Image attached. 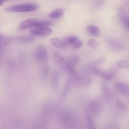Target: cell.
Wrapping results in <instances>:
<instances>
[{
    "label": "cell",
    "instance_id": "1",
    "mask_svg": "<svg viewBox=\"0 0 129 129\" xmlns=\"http://www.w3.org/2000/svg\"><path fill=\"white\" fill-rule=\"evenodd\" d=\"M51 23L47 21L40 20L37 19L30 18L27 19L21 22L18 26V29L19 31H22L30 28H34L37 27L50 26Z\"/></svg>",
    "mask_w": 129,
    "mask_h": 129
},
{
    "label": "cell",
    "instance_id": "2",
    "mask_svg": "<svg viewBox=\"0 0 129 129\" xmlns=\"http://www.w3.org/2000/svg\"><path fill=\"white\" fill-rule=\"evenodd\" d=\"M37 5L32 4L15 5L8 7L7 11L9 12H28L35 11Z\"/></svg>",
    "mask_w": 129,
    "mask_h": 129
},
{
    "label": "cell",
    "instance_id": "3",
    "mask_svg": "<svg viewBox=\"0 0 129 129\" xmlns=\"http://www.w3.org/2000/svg\"><path fill=\"white\" fill-rule=\"evenodd\" d=\"M34 57L39 62H45L47 58V49L43 46H38L34 52Z\"/></svg>",
    "mask_w": 129,
    "mask_h": 129
},
{
    "label": "cell",
    "instance_id": "4",
    "mask_svg": "<svg viewBox=\"0 0 129 129\" xmlns=\"http://www.w3.org/2000/svg\"><path fill=\"white\" fill-rule=\"evenodd\" d=\"M32 36H47L52 34V30L48 27L41 26L32 28L30 30Z\"/></svg>",
    "mask_w": 129,
    "mask_h": 129
},
{
    "label": "cell",
    "instance_id": "5",
    "mask_svg": "<svg viewBox=\"0 0 129 129\" xmlns=\"http://www.w3.org/2000/svg\"><path fill=\"white\" fill-rule=\"evenodd\" d=\"M68 46H71L74 49H78L82 46V41L75 36H69L64 39Z\"/></svg>",
    "mask_w": 129,
    "mask_h": 129
},
{
    "label": "cell",
    "instance_id": "6",
    "mask_svg": "<svg viewBox=\"0 0 129 129\" xmlns=\"http://www.w3.org/2000/svg\"><path fill=\"white\" fill-rule=\"evenodd\" d=\"M114 87L116 91L123 96H129V85L123 82H118L114 84Z\"/></svg>",
    "mask_w": 129,
    "mask_h": 129
},
{
    "label": "cell",
    "instance_id": "7",
    "mask_svg": "<svg viewBox=\"0 0 129 129\" xmlns=\"http://www.w3.org/2000/svg\"><path fill=\"white\" fill-rule=\"evenodd\" d=\"M50 42L53 46L58 48L62 49L68 47L64 39L60 40L58 38H52L50 39Z\"/></svg>",
    "mask_w": 129,
    "mask_h": 129
},
{
    "label": "cell",
    "instance_id": "8",
    "mask_svg": "<svg viewBox=\"0 0 129 129\" xmlns=\"http://www.w3.org/2000/svg\"><path fill=\"white\" fill-rule=\"evenodd\" d=\"M64 12V9L63 8L56 9L52 11L49 14V17L52 19L59 18L60 17H61L63 15Z\"/></svg>",
    "mask_w": 129,
    "mask_h": 129
},
{
    "label": "cell",
    "instance_id": "9",
    "mask_svg": "<svg viewBox=\"0 0 129 129\" xmlns=\"http://www.w3.org/2000/svg\"><path fill=\"white\" fill-rule=\"evenodd\" d=\"M87 31L90 35L93 36H99L100 34V29L95 26H88Z\"/></svg>",
    "mask_w": 129,
    "mask_h": 129
},
{
    "label": "cell",
    "instance_id": "10",
    "mask_svg": "<svg viewBox=\"0 0 129 129\" xmlns=\"http://www.w3.org/2000/svg\"><path fill=\"white\" fill-rule=\"evenodd\" d=\"M53 56H54V59L57 63L59 64H63L64 62H65L66 60L64 57L62 55H61L60 53L57 52H55L53 53Z\"/></svg>",
    "mask_w": 129,
    "mask_h": 129
},
{
    "label": "cell",
    "instance_id": "11",
    "mask_svg": "<svg viewBox=\"0 0 129 129\" xmlns=\"http://www.w3.org/2000/svg\"><path fill=\"white\" fill-rule=\"evenodd\" d=\"M120 20L126 29L129 31V19L123 14L120 16Z\"/></svg>",
    "mask_w": 129,
    "mask_h": 129
},
{
    "label": "cell",
    "instance_id": "12",
    "mask_svg": "<svg viewBox=\"0 0 129 129\" xmlns=\"http://www.w3.org/2000/svg\"><path fill=\"white\" fill-rule=\"evenodd\" d=\"M101 75L102 76V77L106 80H111L114 77V74L112 71L111 70L103 72Z\"/></svg>",
    "mask_w": 129,
    "mask_h": 129
},
{
    "label": "cell",
    "instance_id": "13",
    "mask_svg": "<svg viewBox=\"0 0 129 129\" xmlns=\"http://www.w3.org/2000/svg\"><path fill=\"white\" fill-rule=\"evenodd\" d=\"M117 66L121 69H128L129 68L128 63L125 60L119 59L117 61Z\"/></svg>",
    "mask_w": 129,
    "mask_h": 129
},
{
    "label": "cell",
    "instance_id": "14",
    "mask_svg": "<svg viewBox=\"0 0 129 129\" xmlns=\"http://www.w3.org/2000/svg\"><path fill=\"white\" fill-rule=\"evenodd\" d=\"M88 44L94 48H96L99 46V42L94 39H90L88 42Z\"/></svg>",
    "mask_w": 129,
    "mask_h": 129
},
{
    "label": "cell",
    "instance_id": "15",
    "mask_svg": "<svg viewBox=\"0 0 129 129\" xmlns=\"http://www.w3.org/2000/svg\"><path fill=\"white\" fill-rule=\"evenodd\" d=\"M87 125H88V129H95L94 123L90 116L87 117Z\"/></svg>",
    "mask_w": 129,
    "mask_h": 129
},
{
    "label": "cell",
    "instance_id": "16",
    "mask_svg": "<svg viewBox=\"0 0 129 129\" xmlns=\"http://www.w3.org/2000/svg\"><path fill=\"white\" fill-rule=\"evenodd\" d=\"M92 70L94 74L96 75H102L103 72L101 69L98 68H94Z\"/></svg>",
    "mask_w": 129,
    "mask_h": 129
},
{
    "label": "cell",
    "instance_id": "17",
    "mask_svg": "<svg viewBox=\"0 0 129 129\" xmlns=\"http://www.w3.org/2000/svg\"><path fill=\"white\" fill-rule=\"evenodd\" d=\"M78 60H79L78 57H77L76 56H74L72 57L70 59L69 63H70V64H73V63H76L77 62H78Z\"/></svg>",
    "mask_w": 129,
    "mask_h": 129
},
{
    "label": "cell",
    "instance_id": "18",
    "mask_svg": "<svg viewBox=\"0 0 129 129\" xmlns=\"http://www.w3.org/2000/svg\"><path fill=\"white\" fill-rule=\"evenodd\" d=\"M56 74H53L52 76V83L53 85V86H56V85L57 84V75H56Z\"/></svg>",
    "mask_w": 129,
    "mask_h": 129
},
{
    "label": "cell",
    "instance_id": "19",
    "mask_svg": "<svg viewBox=\"0 0 129 129\" xmlns=\"http://www.w3.org/2000/svg\"><path fill=\"white\" fill-rule=\"evenodd\" d=\"M118 104V105L119 106L120 108H121V109H124V108H125V106L123 104V103H122V102H120L119 101V100H118V102H117Z\"/></svg>",
    "mask_w": 129,
    "mask_h": 129
},
{
    "label": "cell",
    "instance_id": "20",
    "mask_svg": "<svg viewBox=\"0 0 129 129\" xmlns=\"http://www.w3.org/2000/svg\"><path fill=\"white\" fill-rule=\"evenodd\" d=\"M5 1L4 0H0V6H1Z\"/></svg>",
    "mask_w": 129,
    "mask_h": 129
},
{
    "label": "cell",
    "instance_id": "21",
    "mask_svg": "<svg viewBox=\"0 0 129 129\" xmlns=\"http://www.w3.org/2000/svg\"><path fill=\"white\" fill-rule=\"evenodd\" d=\"M2 38H3V36H2V35L1 34H0V44L1 43V41L2 40Z\"/></svg>",
    "mask_w": 129,
    "mask_h": 129
}]
</instances>
